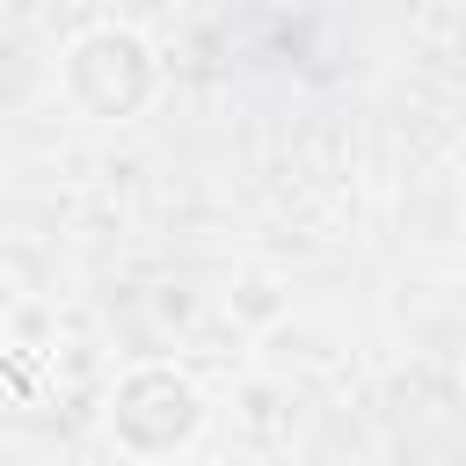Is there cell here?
<instances>
[{
  "label": "cell",
  "mask_w": 466,
  "mask_h": 466,
  "mask_svg": "<svg viewBox=\"0 0 466 466\" xmlns=\"http://www.w3.org/2000/svg\"><path fill=\"white\" fill-rule=\"evenodd\" d=\"M204 430V393L167 371V364H138L116 379L109 393V444L116 451H138V459H167V451H189Z\"/></svg>",
  "instance_id": "6da1fadb"
},
{
  "label": "cell",
  "mask_w": 466,
  "mask_h": 466,
  "mask_svg": "<svg viewBox=\"0 0 466 466\" xmlns=\"http://www.w3.org/2000/svg\"><path fill=\"white\" fill-rule=\"evenodd\" d=\"M66 95L87 116H102V124L138 116L153 102V51H146V36L138 29H116V22L73 36V51H66Z\"/></svg>",
  "instance_id": "7a4b0ae2"
}]
</instances>
